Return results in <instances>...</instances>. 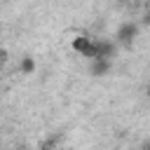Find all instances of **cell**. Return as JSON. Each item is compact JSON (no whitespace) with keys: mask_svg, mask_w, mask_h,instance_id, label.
<instances>
[{"mask_svg":"<svg viewBox=\"0 0 150 150\" xmlns=\"http://www.w3.org/2000/svg\"><path fill=\"white\" fill-rule=\"evenodd\" d=\"M145 150H150V145H145Z\"/></svg>","mask_w":150,"mask_h":150,"instance_id":"cell-4","label":"cell"},{"mask_svg":"<svg viewBox=\"0 0 150 150\" xmlns=\"http://www.w3.org/2000/svg\"><path fill=\"white\" fill-rule=\"evenodd\" d=\"M148 96H150V87H148Z\"/></svg>","mask_w":150,"mask_h":150,"instance_id":"cell-3","label":"cell"},{"mask_svg":"<svg viewBox=\"0 0 150 150\" xmlns=\"http://www.w3.org/2000/svg\"><path fill=\"white\" fill-rule=\"evenodd\" d=\"M134 35H136V26H134V23H127V26H122V28H120L117 40H120V42H129Z\"/></svg>","mask_w":150,"mask_h":150,"instance_id":"cell-1","label":"cell"},{"mask_svg":"<svg viewBox=\"0 0 150 150\" xmlns=\"http://www.w3.org/2000/svg\"><path fill=\"white\" fill-rule=\"evenodd\" d=\"M89 42H91V38H75L73 47H75V52H80V54L84 56V52L89 49Z\"/></svg>","mask_w":150,"mask_h":150,"instance_id":"cell-2","label":"cell"}]
</instances>
